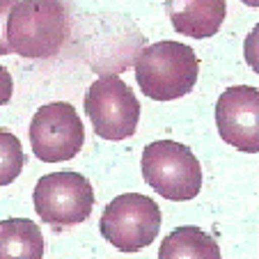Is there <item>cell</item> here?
Returning <instances> with one entry per match:
<instances>
[{"instance_id": "8", "label": "cell", "mask_w": 259, "mask_h": 259, "mask_svg": "<svg viewBox=\"0 0 259 259\" xmlns=\"http://www.w3.org/2000/svg\"><path fill=\"white\" fill-rule=\"evenodd\" d=\"M218 133L227 145L241 152H259V90L234 85L220 94L215 103Z\"/></svg>"}, {"instance_id": "7", "label": "cell", "mask_w": 259, "mask_h": 259, "mask_svg": "<svg viewBox=\"0 0 259 259\" xmlns=\"http://www.w3.org/2000/svg\"><path fill=\"white\" fill-rule=\"evenodd\" d=\"M30 145L44 163L71 161L83 149L85 128L76 108L67 101L46 103L30 122Z\"/></svg>"}, {"instance_id": "14", "label": "cell", "mask_w": 259, "mask_h": 259, "mask_svg": "<svg viewBox=\"0 0 259 259\" xmlns=\"http://www.w3.org/2000/svg\"><path fill=\"white\" fill-rule=\"evenodd\" d=\"M12 94H14V80L5 67H0V106L10 103Z\"/></svg>"}, {"instance_id": "11", "label": "cell", "mask_w": 259, "mask_h": 259, "mask_svg": "<svg viewBox=\"0 0 259 259\" xmlns=\"http://www.w3.org/2000/svg\"><path fill=\"white\" fill-rule=\"evenodd\" d=\"M158 259H223L220 245L211 234L195 225L172 230L158 248Z\"/></svg>"}, {"instance_id": "1", "label": "cell", "mask_w": 259, "mask_h": 259, "mask_svg": "<svg viewBox=\"0 0 259 259\" xmlns=\"http://www.w3.org/2000/svg\"><path fill=\"white\" fill-rule=\"evenodd\" d=\"M71 32L62 0H16L7 19V44L12 53L28 60H49L62 51Z\"/></svg>"}, {"instance_id": "4", "label": "cell", "mask_w": 259, "mask_h": 259, "mask_svg": "<svg viewBox=\"0 0 259 259\" xmlns=\"http://www.w3.org/2000/svg\"><path fill=\"white\" fill-rule=\"evenodd\" d=\"M32 200L41 223L64 230L90 218L94 209V188L80 172H51L37 181Z\"/></svg>"}, {"instance_id": "12", "label": "cell", "mask_w": 259, "mask_h": 259, "mask_svg": "<svg viewBox=\"0 0 259 259\" xmlns=\"http://www.w3.org/2000/svg\"><path fill=\"white\" fill-rule=\"evenodd\" d=\"M23 147L14 133L0 128V186H10L23 170Z\"/></svg>"}, {"instance_id": "6", "label": "cell", "mask_w": 259, "mask_h": 259, "mask_svg": "<svg viewBox=\"0 0 259 259\" xmlns=\"http://www.w3.org/2000/svg\"><path fill=\"white\" fill-rule=\"evenodd\" d=\"M85 113L103 140L131 138L140 122V101L117 76H101L85 94Z\"/></svg>"}, {"instance_id": "5", "label": "cell", "mask_w": 259, "mask_h": 259, "mask_svg": "<svg viewBox=\"0 0 259 259\" xmlns=\"http://www.w3.org/2000/svg\"><path fill=\"white\" fill-rule=\"evenodd\" d=\"M101 236L122 252L147 248L161 232V209L142 193L117 195L103 209L99 223Z\"/></svg>"}, {"instance_id": "9", "label": "cell", "mask_w": 259, "mask_h": 259, "mask_svg": "<svg viewBox=\"0 0 259 259\" xmlns=\"http://www.w3.org/2000/svg\"><path fill=\"white\" fill-rule=\"evenodd\" d=\"M172 28L191 39H206L220 30L227 14L225 0H167Z\"/></svg>"}, {"instance_id": "2", "label": "cell", "mask_w": 259, "mask_h": 259, "mask_svg": "<svg viewBox=\"0 0 259 259\" xmlns=\"http://www.w3.org/2000/svg\"><path fill=\"white\" fill-rule=\"evenodd\" d=\"M200 76V60L181 41H156L136 55V78L154 101H175L188 94Z\"/></svg>"}, {"instance_id": "13", "label": "cell", "mask_w": 259, "mask_h": 259, "mask_svg": "<svg viewBox=\"0 0 259 259\" xmlns=\"http://www.w3.org/2000/svg\"><path fill=\"white\" fill-rule=\"evenodd\" d=\"M16 0H0V55H10L12 49L7 44V19H10L12 7Z\"/></svg>"}, {"instance_id": "15", "label": "cell", "mask_w": 259, "mask_h": 259, "mask_svg": "<svg viewBox=\"0 0 259 259\" xmlns=\"http://www.w3.org/2000/svg\"><path fill=\"white\" fill-rule=\"evenodd\" d=\"M245 5H250V7H259V0H243Z\"/></svg>"}, {"instance_id": "3", "label": "cell", "mask_w": 259, "mask_h": 259, "mask_svg": "<svg viewBox=\"0 0 259 259\" xmlns=\"http://www.w3.org/2000/svg\"><path fill=\"white\" fill-rule=\"evenodd\" d=\"M142 177L161 197L186 202L202 191V165L186 145L156 140L142 152Z\"/></svg>"}, {"instance_id": "10", "label": "cell", "mask_w": 259, "mask_h": 259, "mask_svg": "<svg viewBox=\"0 0 259 259\" xmlns=\"http://www.w3.org/2000/svg\"><path fill=\"white\" fill-rule=\"evenodd\" d=\"M44 234L30 218L0 220V259H41Z\"/></svg>"}]
</instances>
